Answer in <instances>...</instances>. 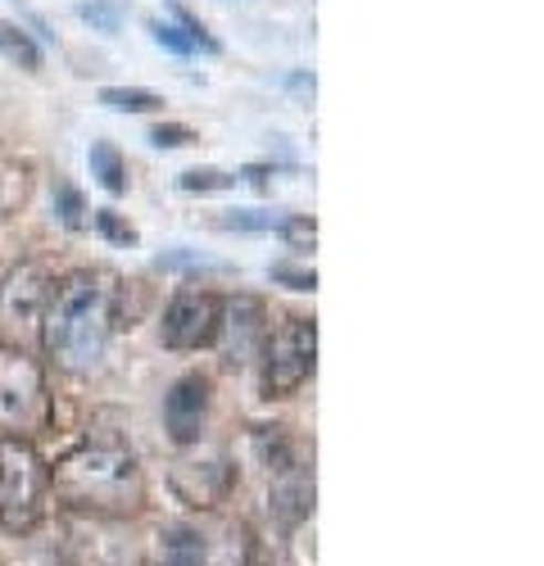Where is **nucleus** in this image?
<instances>
[{
    "mask_svg": "<svg viewBox=\"0 0 544 566\" xmlns=\"http://www.w3.org/2000/svg\"><path fill=\"white\" fill-rule=\"evenodd\" d=\"M263 395L268 399H291L317 367V326L313 317H286L278 332L263 340Z\"/></svg>",
    "mask_w": 544,
    "mask_h": 566,
    "instance_id": "6",
    "label": "nucleus"
},
{
    "mask_svg": "<svg viewBox=\"0 0 544 566\" xmlns=\"http://www.w3.org/2000/svg\"><path fill=\"white\" fill-rule=\"evenodd\" d=\"M51 421L55 403L41 363L19 345H0V436L36 440L41 431H51Z\"/></svg>",
    "mask_w": 544,
    "mask_h": 566,
    "instance_id": "5",
    "label": "nucleus"
},
{
    "mask_svg": "<svg viewBox=\"0 0 544 566\" xmlns=\"http://www.w3.org/2000/svg\"><path fill=\"white\" fill-rule=\"evenodd\" d=\"M101 105L114 109V114H155V109H164V96L142 91V86H105Z\"/></svg>",
    "mask_w": 544,
    "mask_h": 566,
    "instance_id": "15",
    "label": "nucleus"
},
{
    "mask_svg": "<svg viewBox=\"0 0 544 566\" xmlns=\"http://www.w3.org/2000/svg\"><path fill=\"white\" fill-rule=\"evenodd\" d=\"M96 227H101V235H109L118 245H136V227H127L114 209H96Z\"/></svg>",
    "mask_w": 544,
    "mask_h": 566,
    "instance_id": "20",
    "label": "nucleus"
},
{
    "mask_svg": "<svg viewBox=\"0 0 544 566\" xmlns=\"http://www.w3.org/2000/svg\"><path fill=\"white\" fill-rule=\"evenodd\" d=\"M181 191H191V196H205V191H232L237 186V172H222V168H191V172H181L177 177Z\"/></svg>",
    "mask_w": 544,
    "mask_h": 566,
    "instance_id": "17",
    "label": "nucleus"
},
{
    "mask_svg": "<svg viewBox=\"0 0 544 566\" xmlns=\"http://www.w3.org/2000/svg\"><path fill=\"white\" fill-rule=\"evenodd\" d=\"M168 490L181 507L191 512H218V503L232 499L237 490V467L222 449H200L191 458H177L168 471Z\"/></svg>",
    "mask_w": 544,
    "mask_h": 566,
    "instance_id": "7",
    "label": "nucleus"
},
{
    "mask_svg": "<svg viewBox=\"0 0 544 566\" xmlns=\"http://www.w3.org/2000/svg\"><path fill=\"white\" fill-rule=\"evenodd\" d=\"M218 322H222V295L200 291V286H181L164 308L159 336L177 354H196L218 340Z\"/></svg>",
    "mask_w": 544,
    "mask_h": 566,
    "instance_id": "8",
    "label": "nucleus"
},
{
    "mask_svg": "<svg viewBox=\"0 0 544 566\" xmlns=\"http://www.w3.org/2000/svg\"><path fill=\"white\" fill-rule=\"evenodd\" d=\"M272 276H278V281H286L291 291H313V286H317L313 268H286V263H278V268H272Z\"/></svg>",
    "mask_w": 544,
    "mask_h": 566,
    "instance_id": "23",
    "label": "nucleus"
},
{
    "mask_svg": "<svg viewBox=\"0 0 544 566\" xmlns=\"http://www.w3.org/2000/svg\"><path fill=\"white\" fill-rule=\"evenodd\" d=\"M118 304L123 281L109 268H82L64 276L51 291V304L41 313V349L60 371L91 376L118 332Z\"/></svg>",
    "mask_w": 544,
    "mask_h": 566,
    "instance_id": "1",
    "label": "nucleus"
},
{
    "mask_svg": "<svg viewBox=\"0 0 544 566\" xmlns=\"http://www.w3.org/2000/svg\"><path fill=\"white\" fill-rule=\"evenodd\" d=\"M60 218L69 222V227H82V200H77V191H73V186H60Z\"/></svg>",
    "mask_w": 544,
    "mask_h": 566,
    "instance_id": "24",
    "label": "nucleus"
},
{
    "mask_svg": "<svg viewBox=\"0 0 544 566\" xmlns=\"http://www.w3.org/2000/svg\"><path fill=\"white\" fill-rule=\"evenodd\" d=\"M55 272L45 263H19L0 281V326H41V313L51 304Z\"/></svg>",
    "mask_w": 544,
    "mask_h": 566,
    "instance_id": "10",
    "label": "nucleus"
},
{
    "mask_svg": "<svg viewBox=\"0 0 544 566\" xmlns=\"http://www.w3.org/2000/svg\"><path fill=\"white\" fill-rule=\"evenodd\" d=\"M0 55H6L10 64H19L23 73H36L41 69V45L32 41V32H23L10 19H0Z\"/></svg>",
    "mask_w": 544,
    "mask_h": 566,
    "instance_id": "14",
    "label": "nucleus"
},
{
    "mask_svg": "<svg viewBox=\"0 0 544 566\" xmlns=\"http://www.w3.org/2000/svg\"><path fill=\"white\" fill-rule=\"evenodd\" d=\"M150 140H155L159 150H177V146H191L196 132H191V127H181V123H159V127L150 132Z\"/></svg>",
    "mask_w": 544,
    "mask_h": 566,
    "instance_id": "21",
    "label": "nucleus"
},
{
    "mask_svg": "<svg viewBox=\"0 0 544 566\" xmlns=\"http://www.w3.org/2000/svg\"><path fill=\"white\" fill-rule=\"evenodd\" d=\"M278 231L286 235L291 245H300V250H313V235H317V231H313V222H308V218H286V222H278Z\"/></svg>",
    "mask_w": 544,
    "mask_h": 566,
    "instance_id": "22",
    "label": "nucleus"
},
{
    "mask_svg": "<svg viewBox=\"0 0 544 566\" xmlns=\"http://www.w3.org/2000/svg\"><path fill=\"white\" fill-rule=\"evenodd\" d=\"M209 399H213V386H209V376L200 371H187V376H177L168 399H164V431L177 449H187V444H200L205 436V421H209Z\"/></svg>",
    "mask_w": 544,
    "mask_h": 566,
    "instance_id": "11",
    "label": "nucleus"
},
{
    "mask_svg": "<svg viewBox=\"0 0 544 566\" xmlns=\"http://www.w3.org/2000/svg\"><path fill=\"white\" fill-rule=\"evenodd\" d=\"M268 308L254 295H232L222 300V322H218V340H222V358L232 367H250L263 354L268 340Z\"/></svg>",
    "mask_w": 544,
    "mask_h": 566,
    "instance_id": "9",
    "label": "nucleus"
},
{
    "mask_svg": "<svg viewBox=\"0 0 544 566\" xmlns=\"http://www.w3.org/2000/svg\"><path fill=\"white\" fill-rule=\"evenodd\" d=\"M164 566H250L254 562V531L241 516L196 512L191 522H177L159 535Z\"/></svg>",
    "mask_w": 544,
    "mask_h": 566,
    "instance_id": "3",
    "label": "nucleus"
},
{
    "mask_svg": "<svg viewBox=\"0 0 544 566\" xmlns=\"http://www.w3.org/2000/svg\"><path fill=\"white\" fill-rule=\"evenodd\" d=\"M150 32H155V41L164 45V51H172V55H196V51H200V45L191 41V32H187V28H177V23L150 19Z\"/></svg>",
    "mask_w": 544,
    "mask_h": 566,
    "instance_id": "18",
    "label": "nucleus"
},
{
    "mask_svg": "<svg viewBox=\"0 0 544 566\" xmlns=\"http://www.w3.org/2000/svg\"><path fill=\"white\" fill-rule=\"evenodd\" d=\"M218 227H222V231H268V227H278V218L254 213V209H237V213L218 218Z\"/></svg>",
    "mask_w": 544,
    "mask_h": 566,
    "instance_id": "19",
    "label": "nucleus"
},
{
    "mask_svg": "<svg viewBox=\"0 0 544 566\" xmlns=\"http://www.w3.org/2000/svg\"><path fill=\"white\" fill-rule=\"evenodd\" d=\"M268 499H272V516H278L286 531H295L300 522H313V471L295 458L282 462L278 471H272Z\"/></svg>",
    "mask_w": 544,
    "mask_h": 566,
    "instance_id": "12",
    "label": "nucleus"
},
{
    "mask_svg": "<svg viewBox=\"0 0 544 566\" xmlns=\"http://www.w3.org/2000/svg\"><path fill=\"white\" fill-rule=\"evenodd\" d=\"M45 494H51V467L41 462L32 440L0 436V531L32 535L45 516Z\"/></svg>",
    "mask_w": 544,
    "mask_h": 566,
    "instance_id": "4",
    "label": "nucleus"
},
{
    "mask_svg": "<svg viewBox=\"0 0 544 566\" xmlns=\"http://www.w3.org/2000/svg\"><path fill=\"white\" fill-rule=\"evenodd\" d=\"M32 191V172L23 164H6L0 168V218H10Z\"/></svg>",
    "mask_w": 544,
    "mask_h": 566,
    "instance_id": "16",
    "label": "nucleus"
},
{
    "mask_svg": "<svg viewBox=\"0 0 544 566\" xmlns=\"http://www.w3.org/2000/svg\"><path fill=\"white\" fill-rule=\"evenodd\" d=\"M51 490L73 512L123 522L146 507V471L118 431H91L55 462Z\"/></svg>",
    "mask_w": 544,
    "mask_h": 566,
    "instance_id": "2",
    "label": "nucleus"
},
{
    "mask_svg": "<svg viewBox=\"0 0 544 566\" xmlns=\"http://www.w3.org/2000/svg\"><path fill=\"white\" fill-rule=\"evenodd\" d=\"M86 164H91V177H96L109 196H123L127 191V164H123L114 140H91Z\"/></svg>",
    "mask_w": 544,
    "mask_h": 566,
    "instance_id": "13",
    "label": "nucleus"
}]
</instances>
